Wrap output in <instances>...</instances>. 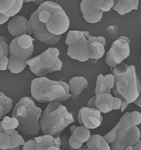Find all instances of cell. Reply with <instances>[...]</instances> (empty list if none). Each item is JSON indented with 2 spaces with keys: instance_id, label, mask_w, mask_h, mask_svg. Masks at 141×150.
<instances>
[{
  "instance_id": "1",
  "label": "cell",
  "mask_w": 141,
  "mask_h": 150,
  "mask_svg": "<svg viewBox=\"0 0 141 150\" xmlns=\"http://www.w3.org/2000/svg\"><path fill=\"white\" fill-rule=\"evenodd\" d=\"M70 26V18L61 6L46 1L31 15L27 25V34L45 44H56Z\"/></svg>"
},
{
  "instance_id": "2",
  "label": "cell",
  "mask_w": 141,
  "mask_h": 150,
  "mask_svg": "<svg viewBox=\"0 0 141 150\" xmlns=\"http://www.w3.org/2000/svg\"><path fill=\"white\" fill-rule=\"evenodd\" d=\"M115 77V84L112 90L113 94L122 101L121 112H123L128 106L134 103L141 92L140 79L133 65L121 63L111 69Z\"/></svg>"
},
{
  "instance_id": "3",
  "label": "cell",
  "mask_w": 141,
  "mask_h": 150,
  "mask_svg": "<svg viewBox=\"0 0 141 150\" xmlns=\"http://www.w3.org/2000/svg\"><path fill=\"white\" fill-rule=\"evenodd\" d=\"M43 110L36 106L30 96L23 97L13 107L12 116L19 122L18 132L26 137L37 135L40 130L39 120Z\"/></svg>"
},
{
  "instance_id": "4",
  "label": "cell",
  "mask_w": 141,
  "mask_h": 150,
  "mask_svg": "<svg viewBox=\"0 0 141 150\" xmlns=\"http://www.w3.org/2000/svg\"><path fill=\"white\" fill-rule=\"evenodd\" d=\"M75 122L73 115L66 106L57 101L49 103L40 118V130L45 135L57 137L63 130Z\"/></svg>"
},
{
  "instance_id": "5",
  "label": "cell",
  "mask_w": 141,
  "mask_h": 150,
  "mask_svg": "<svg viewBox=\"0 0 141 150\" xmlns=\"http://www.w3.org/2000/svg\"><path fill=\"white\" fill-rule=\"evenodd\" d=\"M31 93L34 100L39 103L57 101L62 103L71 98L68 84L46 76L37 77L31 80Z\"/></svg>"
},
{
  "instance_id": "6",
  "label": "cell",
  "mask_w": 141,
  "mask_h": 150,
  "mask_svg": "<svg viewBox=\"0 0 141 150\" xmlns=\"http://www.w3.org/2000/svg\"><path fill=\"white\" fill-rule=\"evenodd\" d=\"M8 69L13 74L21 73L27 66L34 51V40L26 34L14 38L9 44Z\"/></svg>"
},
{
  "instance_id": "7",
  "label": "cell",
  "mask_w": 141,
  "mask_h": 150,
  "mask_svg": "<svg viewBox=\"0 0 141 150\" xmlns=\"http://www.w3.org/2000/svg\"><path fill=\"white\" fill-rule=\"evenodd\" d=\"M60 51L56 47H50L43 52L26 62L31 71L38 78L49 73L61 71L63 62L60 58Z\"/></svg>"
},
{
  "instance_id": "8",
  "label": "cell",
  "mask_w": 141,
  "mask_h": 150,
  "mask_svg": "<svg viewBox=\"0 0 141 150\" xmlns=\"http://www.w3.org/2000/svg\"><path fill=\"white\" fill-rule=\"evenodd\" d=\"M114 0L89 1L83 0L80 4V9L84 19L88 23L96 24L100 22L104 12L113 9Z\"/></svg>"
},
{
  "instance_id": "9",
  "label": "cell",
  "mask_w": 141,
  "mask_h": 150,
  "mask_svg": "<svg viewBox=\"0 0 141 150\" xmlns=\"http://www.w3.org/2000/svg\"><path fill=\"white\" fill-rule=\"evenodd\" d=\"M131 41L126 36H119L115 40L106 53L105 62L111 69L122 63L131 53Z\"/></svg>"
},
{
  "instance_id": "10",
  "label": "cell",
  "mask_w": 141,
  "mask_h": 150,
  "mask_svg": "<svg viewBox=\"0 0 141 150\" xmlns=\"http://www.w3.org/2000/svg\"><path fill=\"white\" fill-rule=\"evenodd\" d=\"M141 138L140 129L136 126L127 128H120L115 141L110 144L111 150H125L134 145Z\"/></svg>"
},
{
  "instance_id": "11",
  "label": "cell",
  "mask_w": 141,
  "mask_h": 150,
  "mask_svg": "<svg viewBox=\"0 0 141 150\" xmlns=\"http://www.w3.org/2000/svg\"><path fill=\"white\" fill-rule=\"evenodd\" d=\"M90 35L88 31H83L79 38L68 46L67 54L74 60L80 62L89 59V50L88 38Z\"/></svg>"
},
{
  "instance_id": "12",
  "label": "cell",
  "mask_w": 141,
  "mask_h": 150,
  "mask_svg": "<svg viewBox=\"0 0 141 150\" xmlns=\"http://www.w3.org/2000/svg\"><path fill=\"white\" fill-rule=\"evenodd\" d=\"M77 120L80 126L88 129H95L101 125L103 122L101 113L96 108L83 107L79 110Z\"/></svg>"
},
{
  "instance_id": "13",
  "label": "cell",
  "mask_w": 141,
  "mask_h": 150,
  "mask_svg": "<svg viewBox=\"0 0 141 150\" xmlns=\"http://www.w3.org/2000/svg\"><path fill=\"white\" fill-rule=\"evenodd\" d=\"M105 38L102 36L89 35L88 38L89 59L97 61L101 59L105 53Z\"/></svg>"
},
{
  "instance_id": "14",
  "label": "cell",
  "mask_w": 141,
  "mask_h": 150,
  "mask_svg": "<svg viewBox=\"0 0 141 150\" xmlns=\"http://www.w3.org/2000/svg\"><path fill=\"white\" fill-rule=\"evenodd\" d=\"M28 23V19L21 15H17L10 18L7 22L9 33L14 38L26 35Z\"/></svg>"
},
{
  "instance_id": "15",
  "label": "cell",
  "mask_w": 141,
  "mask_h": 150,
  "mask_svg": "<svg viewBox=\"0 0 141 150\" xmlns=\"http://www.w3.org/2000/svg\"><path fill=\"white\" fill-rule=\"evenodd\" d=\"M36 142L35 150H61L60 137H53L49 135H45L35 137Z\"/></svg>"
},
{
  "instance_id": "16",
  "label": "cell",
  "mask_w": 141,
  "mask_h": 150,
  "mask_svg": "<svg viewBox=\"0 0 141 150\" xmlns=\"http://www.w3.org/2000/svg\"><path fill=\"white\" fill-rule=\"evenodd\" d=\"M23 4V0L0 1V16L12 18L19 13Z\"/></svg>"
},
{
  "instance_id": "17",
  "label": "cell",
  "mask_w": 141,
  "mask_h": 150,
  "mask_svg": "<svg viewBox=\"0 0 141 150\" xmlns=\"http://www.w3.org/2000/svg\"><path fill=\"white\" fill-rule=\"evenodd\" d=\"M71 98L77 100L84 89L88 87V80L82 76H75L72 78L68 82Z\"/></svg>"
},
{
  "instance_id": "18",
  "label": "cell",
  "mask_w": 141,
  "mask_h": 150,
  "mask_svg": "<svg viewBox=\"0 0 141 150\" xmlns=\"http://www.w3.org/2000/svg\"><path fill=\"white\" fill-rule=\"evenodd\" d=\"M114 96L112 93H104L96 96L95 108L101 113L106 114L113 110Z\"/></svg>"
},
{
  "instance_id": "19",
  "label": "cell",
  "mask_w": 141,
  "mask_h": 150,
  "mask_svg": "<svg viewBox=\"0 0 141 150\" xmlns=\"http://www.w3.org/2000/svg\"><path fill=\"white\" fill-rule=\"evenodd\" d=\"M77 150H111L110 145L103 136L99 134L92 135L86 142V145Z\"/></svg>"
},
{
  "instance_id": "20",
  "label": "cell",
  "mask_w": 141,
  "mask_h": 150,
  "mask_svg": "<svg viewBox=\"0 0 141 150\" xmlns=\"http://www.w3.org/2000/svg\"><path fill=\"white\" fill-rule=\"evenodd\" d=\"M140 1L138 0H116L113 9L121 16H125L138 8Z\"/></svg>"
},
{
  "instance_id": "21",
  "label": "cell",
  "mask_w": 141,
  "mask_h": 150,
  "mask_svg": "<svg viewBox=\"0 0 141 150\" xmlns=\"http://www.w3.org/2000/svg\"><path fill=\"white\" fill-rule=\"evenodd\" d=\"M71 135L80 142L86 143L92 136L89 129L83 126L72 125L70 127Z\"/></svg>"
},
{
  "instance_id": "22",
  "label": "cell",
  "mask_w": 141,
  "mask_h": 150,
  "mask_svg": "<svg viewBox=\"0 0 141 150\" xmlns=\"http://www.w3.org/2000/svg\"><path fill=\"white\" fill-rule=\"evenodd\" d=\"M4 132L11 136L10 149L23 146L25 144L26 141L22 135L18 132L17 130L4 131Z\"/></svg>"
},
{
  "instance_id": "23",
  "label": "cell",
  "mask_w": 141,
  "mask_h": 150,
  "mask_svg": "<svg viewBox=\"0 0 141 150\" xmlns=\"http://www.w3.org/2000/svg\"><path fill=\"white\" fill-rule=\"evenodd\" d=\"M2 127L4 131L17 130L19 127V122L14 117L4 116L2 120L0 121Z\"/></svg>"
},
{
  "instance_id": "24",
  "label": "cell",
  "mask_w": 141,
  "mask_h": 150,
  "mask_svg": "<svg viewBox=\"0 0 141 150\" xmlns=\"http://www.w3.org/2000/svg\"><path fill=\"white\" fill-rule=\"evenodd\" d=\"M104 75L102 74H100L98 75L97 78V81L96 85L95 87V96H98L101 93H111L112 91L107 88L105 85L103 81Z\"/></svg>"
},
{
  "instance_id": "25",
  "label": "cell",
  "mask_w": 141,
  "mask_h": 150,
  "mask_svg": "<svg viewBox=\"0 0 141 150\" xmlns=\"http://www.w3.org/2000/svg\"><path fill=\"white\" fill-rule=\"evenodd\" d=\"M0 104L4 108L6 115H7L13 108V100L1 91H0Z\"/></svg>"
},
{
  "instance_id": "26",
  "label": "cell",
  "mask_w": 141,
  "mask_h": 150,
  "mask_svg": "<svg viewBox=\"0 0 141 150\" xmlns=\"http://www.w3.org/2000/svg\"><path fill=\"white\" fill-rule=\"evenodd\" d=\"M120 129L119 124L117 123L116 125L115 126L114 128H113L111 130L108 132H107L104 136H103L104 139L109 145L112 144L115 140L116 139V137H117V134L118 132Z\"/></svg>"
},
{
  "instance_id": "27",
  "label": "cell",
  "mask_w": 141,
  "mask_h": 150,
  "mask_svg": "<svg viewBox=\"0 0 141 150\" xmlns=\"http://www.w3.org/2000/svg\"><path fill=\"white\" fill-rule=\"evenodd\" d=\"M11 146V136L6 132H0V148L9 150Z\"/></svg>"
},
{
  "instance_id": "28",
  "label": "cell",
  "mask_w": 141,
  "mask_h": 150,
  "mask_svg": "<svg viewBox=\"0 0 141 150\" xmlns=\"http://www.w3.org/2000/svg\"><path fill=\"white\" fill-rule=\"evenodd\" d=\"M106 34L111 40H117L119 38L120 30L116 25H109L106 29Z\"/></svg>"
},
{
  "instance_id": "29",
  "label": "cell",
  "mask_w": 141,
  "mask_h": 150,
  "mask_svg": "<svg viewBox=\"0 0 141 150\" xmlns=\"http://www.w3.org/2000/svg\"><path fill=\"white\" fill-rule=\"evenodd\" d=\"M9 46L4 36H0V58L9 56Z\"/></svg>"
},
{
  "instance_id": "30",
  "label": "cell",
  "mask_w": 141,
  "mask_h": 150,
  "mask_svg": "<svg viewBox=\"0 0 141 150\" xmlns=\"http://www.w3.org/2000/svg\"><path fill=\"white\" fill-rule=\"evenodd\" d=\"M118 124L120 128H127L133 126L130 118V112L125 113L120 118Z\"/></svg>"
},
{
  "instance_id": "31",
  "label": "cell",
  "mask_w": 141,
  "mask_h": 150,
  "mask_svg": "<svg viewBox=\"0 0 141 150\" xmlns=\"http://www.w3.org/2000/svg\"><path fill=\"white\" fill-rule=\"evenodd\" d=\"M104 83L105 85L106 88L110 90H113L115 84V77L112 73L104 75L103 78Z\"/></svg>"
},
{
  "instance_id": "32",
  "label": "cell",
  "mask_w": 141,
  "mask_h": 150,
  "mask_svg": "<svg viewBox=\"0 0 141 150\" xmlns=\"http://www.w3.org/2000/svg\"><path fill=\"white\" fill-rule=\"evenodd\" d=\"M130 118L133 126L138 127L141 124V113L137 110L130 112Z\"/></svg>"
},
{
  "instance_id": "33",
  "label": "cell",
  "mask_w": 141,
  "mask_h": 150,
  "mask_svg": "<svg viewBox=\"0 0 141 150\" xmlns=\"http://www.w3.org/2000/svg\"><path fill=\"white\" fill-rule=\"evenodd\" d=\"M69 137L66 135H63L60 136L61 139V150H75L70 147L68 143Z\"/></svg>"
},
{
  "instance_id": "34",
  "label": "cell",
  "mask_w": 141,
  "mask_h": 150,
  "mask_svg": "<svg viewBox=\"0 0 141 150\" xmlns=\"http://www.w3.org/2000/svg\"><path fill=\"white\" fill-rule=\"evenodd\" d=\"M68 143L70 147L75 150H79V149H80L83 145V144L78 141L72 135L69 137Z\"/></svg>"
},
{
  "instance_id": "35",
  "label": "cell",
  "mask_w": 141,
  "mask_h": 150,
  "mask_svg": "<svg viewBox=\"0 0 141 150\" xmlns=\"http://www.w3.org/2000/svg\"><path fill=\"white\" fill-rule=\"evenodd\" d=\"M36 142L34 139H31L26 141L23 146V150H35Z\"/></svg>"
},
{
  "instance_id": "36",
  "label": "cell",
  "mask_w": 141,
  "mask_h": 150,
  "mask_svg": "<svg viewBox=\"0 0 141 150\" xmlns=\"http://www.w3.org/2000/svg\"><path fill=\"white\" fill-rule=\"evenodd\" d=\"M9 57L4 56L0 58V71H5L8 69L9 67Z\"/></svg>"
},
{
  "instance_id": "37",
  "label": "cell",
  "mask_w": 141,
  "mask_h": 150,
  "mask_svg": "<svg viewBox=\"0 0 141 150\" xmlns=\"http://www.w3.org/2000/svg\"><path fill=\"white\" fill-rule=\"evenodd\" d=\"M122 105V100L118 97L114 96L113 98V110H121Z\"/></svg>"
},
{
  "instance_id": "38",
  "label": "cell",
  "mask_w": 141,
  "mask_h": 150,
  "mask_svg": "<svg viewBox=\"0 0 141 150\" xmlns=\"http://www.w3.org/2000/svg\"><path fill=\"white\" fill-rule=\"evenodd\" d=\"M95 100H96V96H94L92 98H90L87 102V107H88L89 108H95Z\"/></svg>"
},
{
  "instance_id": "39",
  "label": "cell",
  "mask_w": 141,
  "mask_h": 150,
  "mask_svg": "<svg viewBox=\"0 0 141 150\" xmlns=\"http://www.w3.org/2000/svg\"><path fill=\"white\" fill-rule=\"evenodd\" d=\"M9 19V18H7L6 17L0 16V25L4 24L8 22Z\"/></svg>"
},
{
  "instance_id": "40",
  "label": "cell",
  "mask_w": 141,
  "mask_h": 150,
  "mask_svg": "<svg viewBox=\"0 0 141 150\" xmlns=\"http://www.w3.org/2000/svg\"><path fill=\"white\" fill-rule=\"evenodd\" d=\"M132 146L134 150H141V140H140L135 145Z\"/></svg>"
},
{
  "instance_id": "41",
  "label": "cell",
  "mask_w": 141,
  "mask_h": 150,
  "mask_svg": "<svg viewBox=\"0 0 141 150\" xmlns=\"http://www.w3.org/2000/svg\"><path fill=\"white\" fill-rule=\"evenodd\" d=\"M6 115L4 113V108L0 104V120L3 119V118Z\"/></svg>"
},
{
  "instance_id": "42",
  "label": "cell",
  "mask_w": 141,
  "mask_h": 150,
  "mask_svg": "<svg viewBox=\"0 0 141 150\" xmlns=\"http://www.w3.org/2000/svg\"><path fill=\"white\" fill-rule=\"evenodd\" d=\"M134 103L137 106L140 107L141 108V92L139 96L136 100V101L134 102Z\"/></svg>"
},
{
  "instance_id": "43",
  "label": "cell",
  "mask_w": 141,
  "mask_h": 150,
  "mask_svg": "<svg viewBox=\"0 0 141 150\" xmlns=\"http://www.w3.org/2000/svg\"><path fill=\"white\" fill-rule=\"evenodd\" d=\"M45 1H43V0H39V1H32V2L35 4V5H36V6H38V7L40 6V5H41L43 2H44Z\"/></svg>"
},
{
  "instance_id": "44",
  "label": "cell",
  "mask_w": 141,
  "mask_h": 150,
  "mask_svg": "<svg viewBox=\"0 0 141 150\" xmlns=\"http://www.w3.org/2000/svg\"><path fill=\"white\" fill-rule=\"evenodd\" d=\"M125 150H134V149H133V146H128V147H127Z\"/></svg>"
},
{
  "instance_id": "45",
  "label": "cell",
  "mask_w": 141,
  "mask_h": 150,
  "mask_svg": "<svg viewBox=\"0 0 141 150\" xmlns=\"http://www.w3.org/2000/svg\"><path fill=\"white\" fill-rule=\"evenodd\" d=\"M21 150V147H14V148H12L9 149V150Z\"/></svg>"
},
{
  "instance_id": "46",
  "label": "cell",
  "mask_w": 141,
  "mask_h": 150,
  "mask_svg": "<svg viewBox=\"0 0 141 150\" xmlns=\"http://www.w3.org/2000/svg\"><path fill=\"white\" fill-rule=\"evenodd\" d=\"M4 132V130L3 128H2V125H1V122H0V132Z\"/></svg>"
},
{
  "instance_id": "47",
  "label": "cell",
  "mask_w": 141,
  "mask_h": 150,
  "mask_svg": "<svg viewBox=\"0 0 141 150\" xmlns=\"http://www.w3.org/2000/svg\"><path fill=\"white\" fill-rule=\"evenodd\" d=\"M0 150H4V149H1V148H0Z\"/></svg>"
},
{
  "instance_id": "48",
  "label": "cell",
  "mask_w": 141,
  "mask_h": 150,
  "mask_svg": "<svg viewBox=\"0 0 141 150\" xmlns=\"http://www.w3.org/2000/svg\"></svg>"
}]
</instances>
